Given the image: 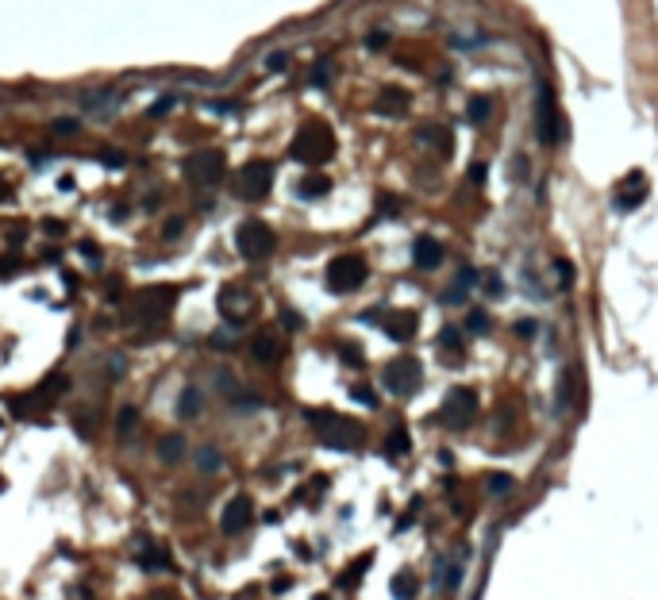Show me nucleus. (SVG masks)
<instances>
[{
    "mask_svg": "<svg viewBox=\"0 0 658 600\" xmlns=\"http://www.w3.org/2000/svg\"><path fill=\"white\" fill-rule=\"evenodd\" d=\"M304 419L316 427L319 443L331 446V450H354V446H362L359 419H347V416H339V412H328V408H312V412H304Z\"/></svg>",
    "mask_w": 658,
    "mask_h": 600,
    "instance_id": "nucleus-1",
    "label": "nucleus"
},
{
    "mask_svg": "<svg viewBox=\"0 0 658 600\" xmlns=\"http://www.w3.org/2000/svg\"><path fill=\"white\" fill-rule=\"evenodd\" d=\"M177 297H181V289L177 285H146V289H139L135 297L127 300V323H155V320H166L170 312H174Z\"/></svg>",
    "mask_w": 658,
    "mask_h": 600,
    "instance_id": "nucleus-2",
    "label": "nucleus"
},
{
    "mask_svg": "<svg viewBox=\"0 0 658 600\" xmlns=\"http://www.w3.org/2000/svg\"><path fill=\"white\" fill-rule=\"evenodd\" d=\"M331 154H335V135L319 119H308L289 143V158H297L300 165H324V162H331Z\"/></svg>",
    "mask_w": 658,
    "mask_h": 600,
    "instance_id": "nucleus-3",
    "label": "nucleus"
},
{
    "mask_svg": "<svg viewBox=\"0 0 658 600\" xmlns=\"http://www.w3.org/2000/svg\"><path fill=\"white\" fill-rule=\"evenodd\" d=\"M181 174H185V181L196 185V189H216V185L223 181V174H227V158H223V150L204 146V150H193V154L181 162Z\"/></svg>",
    "mask_w": 658,
    "mask_h": 600,
    "instance_id": "nucleus-4",
    "label": "nucleus"
},
{
    "mask_svg": "<svg viewBox=\"0 0 658 600\" xmlns=\"http://www.w3.org/2000/svg\"><path fill=\"white\" fill-rule=\"evenodd\" d=\"M235 251H239L247 262H266L273 251H277V235H273L270 223L242 220L239 227H235Z\"/></svg>",
    "mask_w": 658,
    "mask_h": 600,
    "instance_id": "nucleus-5",
    "label": "nucleus"
},
{
    "mask_svg": "<svg viewBox=\"0 0 658 600\" xmlns=\"http://www.w3.org/2000/svg\"><path fill=\"white\" fill-rule=\"evenodd\" d=\"M324 277H328L331 292H354V289L366 285L370 266H366V258H359V254H339V258L328 262V273H324Z\"/></svg>",
    "mask_w": 658,
    "mask_h": 600,
    "instance_id": "nucleus-6",
    "label": "nucleus"
},
{
    "mask_svg": "<svg viewBox=\"0 0 658 600\" xmlns=\"http://www.w3.org/2000/svg\"><path fill=\"white\" fill-rule=\"evenodd\" d=\"M562 131H566V124H562V112L554 104V93L547 85H539L535 89V139L543 146H554L562 139Z\"/></svg>",
    "mask_w": 658,
    "mask_h": 600,
    "instance_id": "nucleus-7",
    "label": "nucleus"
},
{
    "mask_svg": "<svg viewBox=\"0 0 658 600\" xmlns=\"http://www.w3.org/2000/svg\"><path fill=\"white\" fill-rule=\"evenodd\" d=\"M439 419L446 427H455V431H466V427L477 419V393L470 385H458L446 393L443 408H439Z\"/></svg>",
    "mask_w": 658,
    "mask_h": 600,
    "instance_id": "nucleus-8",
    "label": "nucleus"
},
{
    "mask_svg": "<svg viewBox=\"0 0 658 600\" xmlns=\"http://www.w3.org/2000/svg\"><path fill=\"white\" fill-rule=\"evenodd\" d=\"M381 381H385V389L393 393V397H412V393L420 389V381H424V369H420L416 358L400 354V358H393V362L385 366Z\"/></svg>",
    "mask_w": 658,
    "mask_h": 600,
    "instance_id": "nucleus-9",
    "label": "nucleus"
},
{
    "mask_svg": "<svg viewBox=\"0 0 658 600\" xmlns=\"http://www.w3.org/2000/svg\"><path fill=\"white\" fill-rule=\"evenodd\" d=\"M273 189V165L270 162H251L239 174V196L242 200H266Z\"/></svg>",
    "mask_w": 658,
    "mask_h": 600,
    "instance_id": "nucleus-10",
    "label": "nucleus"
},
{
    "mask_svg": "<svg viewBox=\"0 0 658 600\" xmlns=\"http://www.w3.org/2000/svg\"><path fill=\"white\" fill-rule=\"evenodd\" d=\"M216 308H220V316L227 323H242L254 308V297L247 289H239V285H223L220 297H216Z\"/></svg>",
    "mask_w": 658,
    "mask_h": 600,
    "instance_id": "nucleus-11",
    "label": "nucleus"
},
{
    "mask_svg": "<svg viewBox=\"0 0 658 600\" xmlns=\"http://www.w3.org/2000/svg\"><path fill=\"white\" fill-rule=\"evenodd\" d=\"M251 520H254V504H251V496H231V500L223 504V512H220V527H223V535H239Z\"/></svg>",
    "mask_w": 658,
    "mask_h": 600,
    "instance_id": "nucleus-12",
    "label": "nucleus"
},
{
    "mask_svg": "<svg viewBox=\"0 0 658 600\" xmlns=\"http://www.w3.org/2000/svg\"><path fill=\"white\" fill-rule=\"evenodd\" d=\"M643 200H647V177H643V174H631V177H624V185L616 189V196H612V208H616V212H635Z\"/></svg>",
    "mask_w": 658,
    "mask_h": 600,
    "instance_id": "nucleus-13",
    "label": "nucleus"
},
{
    "mask_svg": "<svg viewBox=\"0 0 658 600\" xmlns=\"http://www.w3.org/2000/svg\"><path fill=\"white\" fill-rule=\"evenodd\" d=\"M251 354H254V362H266V366H273V362L285 358V343H281L277 331H258V335L251 339Z\"/></svg>",
    "mask_w": 658,
    "mask_h": 600,
    "instance_id": "nucleus-14",
    "label": "nucleus"
},
{
    "mask_svg": "<svg viewBox=\"0 0 658 600\" xmlns=\"http://www.w3.org/2000/svg\"><path fill=\"white\" fill-rule=\"evenodd\" d=\"M381 327H385V335L393 343H408L412 335H416V327H420V316H416V312H385Z\"/></svg>",
    "mask_w": 658,
    "mask_h": 600,
    "instance_id": "nucleus-15",
    "label": "nucleus"
},
{
    "mask_svg": "<svg viewBox=\"0 0 658 600\" xmlns=\"http://www.w3.org/2000/svg\"><path fill=\"white\" fill-rule=\"evenodd\" d=\"M412 262H416L420 270H439V262H443V242L431 239V235H420L412 242Z\"/></svg>",
    "mask_w": 658,
    "mask_h": 600,
    "instance_id": "nucleus-16",
    "label": "nucleus"
},
{
    "mask_svg": "<svg viewBox=\"0 0 658 600\" xmlns=\"http://www.w3.org/2000/svg\"><path fill=\"white\" fill-rule=\"evenodd\" d=\"M331 193V177L328 174H304L300 177V185H297V196L300 200H319V196H328Z\"/></svg>",
    "mask_w": 658,
    "mask_h": 600,
    "instance_id": "nucleus-17",
    "label": "nucleus"
},
{
    "mask_svg": "<svg viewBox=\"0 0 658 600\" xmlns=\"http://www.w3.org/2000/svg\"><path fill=\"white\" fill-rule=\"evenodd\" d=\"M204 412V397L196 385H185L181 393H177V416L181 419H196Z\"/></svg>",
    "mask_w": 658,
    "mask_h": 600,
    "instance_id": "nucleus-18",
    "label": "nucleus"
},
{
    "mask_svg": "<svg viewBox=\"0 0 658 600\" xmlns=\"http://www.w3.org/2000/svg\"><path fill=\"white\" fill-rule=\"evenodd\" d=\"M405 108H408V93H405V89H397V85L381 89V97H378V112H385V116H400Z\"/></svg>",
    "mask_w": 658,
    "mask_h": 600,
    "instance_id": "nucleus-19",
    "label": "nucleus"
},
{
    "mask_svg": "<svg viewBox=\"0 0 658 600\" xmlns=\"http://www.w3.org/2000/svg\"><path fill=\"white\" fill-rule=\"evenodd\" d=\"M158 458L166 465H177L185 458V435H162L158 439Z\"/></svg>",
    "mask_w": 658,
    "mask_h": 600,
    "instance_id": "nucleus-20",
    "label": "nucleus"
},
{
    "mask_svg": "<svg viewBox=\"0 0 658 600\" xmlns=\"http://www.w3.org/2000/svg\"><path fill=\"white\" fill-rule=\"evenodd\" d=\"M66 389H69V378H66V373H50V378L43 381L39 389H35V400H39V404H50V400L62 397Z\"/></svg>",
    "mask_w": 658,
    "mask_h": 600,
    "instance_id": "nucleus-21",
    "label": "nucleus"
},
{
    "mask_svg": "<svg viewBox=\"0 0 658 600\" xmlns=\"http://www.w3.org/2000/svg\"><path fill=\"white\" fill-rule=\"evenodd\" d=\"M120 100L116 89H97V93H89L85 97V108L89 112H97V116H112V104Z\"/></svg>",
    "mask_w": 658,
    "mask_h": 600,
    "instance_id": "nucleus-22",
    "label": "nucleus"
},
{
    "mask_svg": "<svg viewBox=\"0 0 658 600\" xmlns=\"http://www.w3.org/2000/svg\"><path fill=\"white\" fill-rule=\"evenodd\" d=\"M420 143H427V146H435L439 154H451V131H446V127H424V131H420Z\"/></svg>",
    "mask_w": 658,
    "mask_h": 600,
    "instance_id": "nucleus-23",
    "label": "nucleus"
},
{
    "mask_svg": "<svg viewBox=\"0 0 658 600\" xmlns=\"http://www.w3.org/2000/svg\"><path fill=\"white\" fill-rule=\"evenodd\" d=\"M439 350H443V358L451 354V358H462V335H458V327H443L439 331Z\"/></svg>",
    "mask_w": 658,
    "mask_h": 600,
    "instance_id": "nucleus-24",
    "label": "nucleus"
},
{
    "mask_svg": "<svg viewBox=\"0 0 658 600\" xmlns=\"http://www.w3.org/2000/svg\"><path fill=\"white\" fill-rule=\"evenodd\" d=\"M485 489H489V496L493 500H504V496L516 489V481L508 474H485Z\"/></svg>",
    "mask_w": 658,
    "mask_h": 600,
    "instance_id": "nucleus-25",
    "label": "nucleus"
},
{
    "mask_svg": "<svg viewBox=\"0 0 658 600\" xmlns=\"http://www.w3.org/2000/svg\"><path fill=\"white\" fill-rule=\"evenodd\" d=\"M466 116H470V124H485V119L493 116V97H474L470 100V108H466Z\"/></svg>",
    "mask_w": 658,
    "mask_h": 600,
    "instance_id": "nucleus-26",
    "label": "nucleus"
},
{
    "mask_svg": "<svg viewBox=\"0 0 658 600\" xmlns=\"http://www.w3.org/2000/svg\"><path fill=\"white\" fill-rule=\"evenodd\" d=\"M220 465H223V458L216 446H201V450H196V470H201V474H216Z\"/></svg>",
    "mask_w": 658,
    "mask_h": 600,
    "instance_id": "nucleus-27",
    "label": "nucleus"
},
{
    "mask_svg": "<svg viewBox=\"0 0 658 600\" xmlns=\"http://www.w3.org/2000/svg\"><path fill=\"white\" fill-rule=\"evenodd\" d=\"M370 562H374V554H362V558L354 562V566H347V573L339 577V585H343V589H354V581H359L362 573L370 570Z\"/></svg>",
    "mask_w": 658,
    "mask_h": 600,
    "instance_id": "nucleus-28",
    "label": "nucleus"
},
{
    "mask_svg": "<svg viewBox=\"0 0 658 600\" xmlns=\"http://www.w3.org/2000/svg\"><path fill=\"white\" fill-rule=\"evenodd\" d=\"M489 327H493V320H489V312L474 308L470 316H466V331L470 335H489Z\"/></svg>",
    "mask_w": 658,
    "mask_h": 600,
    "instance_id": "nucleus-29",
    "label": "nucleus"
},
{
    "mask_svg": "<svg viewBox=\"0 0 658 600\" xmlns=\"http://www.w3.org/2000/svg\"><path fill=\"white\" fill-rule=\"evenodd\" d=\"M146 566V570H170V558H166V551L162 546H146L143 551V558H139Z\"/></svg>",
    "mask_w": 658,
    "mask_h": 600,
    "instance_id": "nucleus-30",
    "label": "nucleus"
},
{
    "mask_svg": "<svg viewBox=\"0 0 658 600\" xmlns=\"http://www.w3.org/2000/svg\"><path fill=\"white\" fill-rule=\"evenodd\" d=\"M393 597H397V600H412V597H416V581H412V573H397V577H393Z\"/></svg>",
    "mask_w": 658,
    "mask_h": 600,
    "instance_id": "nucleus-31",
    "label": "nucleus"
},
{
    "mask_svg": "<svg viewBox=\"0 0 658 600\" xmlns=\"http://www.w3.org/2000/svg\"><path fill=\"white\" fill-rule=\"evenodd\" d=\"M405 450H408L405 427H393V431H389V439H385V454H405Z\"/></svg>",
    "mask_w": 658,
    "mask_h": 600,
    "instance_id": "nucleus-32",
    "label": "nucleus"
},
{
    "mask_svg": "<svg viewBox=\"0 0 658 600\" xmlns=\"http://www.w3.org/2000/svg\"><path fill=\"white\" fill-rule=\"evenodd\" d=\"M97 158L108 165V170H124V165H127V154H124V150H112V146H100Z\"/></svg>",
    "mask_w": 658,
    "mask_h": 600,
    "instance_id": "nucleus-33",
    "label": "nucleus"
},
{
    "mask_svg": "<svg viewBox=\"0 0 658 600\" xmlns=\"http://www.w3.org/2000/svg\"><path fill=\"white\" fill-rule=\"evenodd\" d=\"M350 397L359 400L362 408H378V393H374L370 385H354V389H350Z\"/></svg>",
    "mask_w": 658,
    "mask_h": 600,
    "instance_id": "nucleus-34",
    "label": "nucleus"
},
{
    "mask_svg": "<svg viewBox=\"0 0 658 600\" xmlns=\"http://www.w3.org/2000/svg\"><path fill=\"white\" fill-rule=\"evenodd\" d=\"M458 581H462V558H455L451 566H446V573H443V589H458Z\"/></svg>",
    "mask_w": 658,
    "mask_h": 600,
    "instance_id": "nucleus-35",
    "label": "nucleus"
},
{
    "mask_svg": "<svg viewBox=\"0 0 658 600\" xmlns=\"http://www.w3.org/2000/svg\"><path fill=\"white\" fill-rule=\"evenodd\" d=\"M339 358L347 362V366H362V350L354 347V343H339Z\"/></svg>",
    "mask_w": 658,
    "mask_h": 600,
    "instance_id": "nucleus-36",
    "label": "nucleus"
},
{
    "mask_svg": "<svg viewBox=\"0 0 658 600\" xmlns=\"http://www.w3.org/2000/svg\"><path fill=\"white\" fill-rule=\"evenodd\" d=\"M312 89H328V81H331V69H328V62H319L316 69H312Z\"/></svg>",
    "mask_w": 658,
    "mask_h": 600,
    "instance_id": "nucleus-37",
    "label": "nucleus"
},
{
    "mask_svg": "<svg viewBox=\"0 0 658 600\" xmlns=\"http://www.w3.org/2000/svg\"><path fill=\"white\" fill-rule=\"evenodd\" d=\"M135 424H139V412H135V408H124V412L116 416V427H120V431H131Z\"/></svg>",
    "mask_w": 658,
    "mask_h": 600,
    "instance_id": "nucleus-38",
    "label": "nucleus"
},
{
    "mask_svg": "<svg viewBox=\"0 0 658 600\" xmlns=\"http://www.w3.org/2000/svg\"><path fill=\"white\" fill-rule=\"evenodd\" d=\"M78 251L85 254V262H93V266H100V246H97V242H93V239H85V242H81V246H78Z\"/></svg>",
    "mask_w": 658,
    "mask_h": 600,
    "instance_id": "nucleus-39",
    "label": "nucleus"
},
{
    "mask_svg": "<svg viewBox=\"0 0 658 600\" xmlns=\"http://www.w3.org/2000/svg\"><path fill=\"white\" fill-rule=\"evenodd\" d=\"M285 66H289V54H281V50L266 54V69H285Z\"/></svg>",
    "mask_w": 658,
    "mask_h": 600,
    "instance_id": "nucleus-40",
    "label": "nucleus"
},
{
    "mask_svg": "<svg viewBox=\"0 0 658 600\" xmlns=\"http://www.w3.org/2000/svg\"><path fill=\"white\" fill-rule=\"evenodd\" d=\"M378 212H381V216H397V212H400V200H393V196H381V200H378Z\"/></svg>",
    "mask_w": 658,
    "mask_h": 600,
    "instance_id": "nucleus-41",
    "label": "nucleus"
},
{
    "mask_svg": "<svg viewBox=\"0 0 658 600\" xmlns=\"http://www.w3.org/2000/svg\"><path fill=\"white\" fill-rule=\"evenodd\" d=\"M181 231H185V220H177V216H174V220L166 223V231H162V239H170V242H174V239H177V235H181Z\"/></svg>",
    "mask_w": 658,
    "mask_h": 600,
    "instance_id": "nucleus-42",
    "label": "nucleus"
},
{
    "mask_svg": "<svg viewBox=\"0 0 658 600\" xmlns=\"http://www.w3.org/2000/svg\"><path fill=\"white\" fill-rule=\"evenodd\" d=\"M554 270H558V281H562V285H570V281H574V266H570V262H554Z\"/></svg>",
    "mask_w": 658,
    "mask_h": 600,
    "instance_id": "nucleus-43",
    "label": "nucleus"
},
{
    "mask_svg": "<svg viewBox=\"0 0 658 600\" xmlns=\"http://www.w3.org/2000/svg\"><path fill=\"white\" fill-rule=\"evenodd\" d=\"M281 323H285V327H289V331H300V327H304V320H300L297 312H289V308L281 312Z\"/></svg>",
    "mask_w": 658,
    "mask_h": 600,
    "instance_id": "nucleus-44",
    "label": "nucleus"
},
{
    "mask_svg": "<svg viewBox=\"0 0 658 600\" xmlns=\"http://www.w3.org/2000/svg\"><path fill=\"white\" fill-rule=\"evenodd\" d=\"M204 108H208V112H220V116H231V112H235L231 100H208Z\"/></svg>",
    "mask_w": 658,
    "mask_h": 600,
    "instance_id": "nucleus-45",
    "label": "nucleus"
},
{
    "mask_svg": "<svg viewBox=\"0 0 658 600\" xmlns=\"http://www.w3.org/2000/svg\"><path fill=\"white\" fill-rule=\"evenodd\" d=\"M485 292H489V297H501V292H504V285H501V277H497V273H489V277H485Z\"/></svg>",
    "mask_w": 658,
    "mask_h": 600,
    "instance_id": "nucleus-46",
    "label": "nucleus"
},
{
    "mask_svg": "<svg viewBox=\"0 0 658 600\" xmlns=\"http://www.w3.org/2000/svg\"><path fill=\"white\" fill-rule=\"evenodd\" d=\"M170 108H174V97H162V100H155V104H150V116H166Z\"/></svg>",
    "mask_w": 658,
    "mask_h": 600,
    "instance_id": "nucleus-47",
    "label": "nucleus"
},
{
    "mask_svg": "<svg viewBox=\"0 0 658 600\" xmlns=\"http://www.w3.org/2000/svg\"><path fill=\"white\" fill-rule=\"evenodd\" d=\"M20 270V258H0V277H12Z\"/></svg>",
    "mask_w": 658,
    "mask_h": 600,
    "instance_id": "nucleus-48",
    "label": "nucleus"
},
{
    "mask_svg": "<svg viewBox=\"0 0 658 600\" xmlns=\"http://www.w3.org/2000/svg\"><path fill=\"white\" fill-rule=\"evenodd\" d=\"M485 177H489V170H485V162H474V165H470V181H474V185H481Z\"/></svg>",
    "mask_w": 658,
    "mask_h": 600,
    "instance_id": "nucleus-49",
    "label": "nucleus"
},
{
    "mask_svg": "<svg viewBox=\"0 0 658 600\" xmlns=\"http://www.w3.org/2000/svg\"><path fill=\"white\" fill-rule=\"evenodd\" d=\"M43 231H47V235H54V239H58V235H66V223H58V220H47V223H43Z\"/></svg>",
    "mask_w": 658,
    "mask_h": 600,
    "instance_id": "nucleus-50",
    "label": "nucleus"
},
{
    "mask_svg": "<svg viewBox=\"0 0 658 600\" xmlns=\"http://www.w3.org/2000/svg\"><path fill=\"white\" fill-rule=\"evenodd\" d=\"M385 43H389V35H381V31H374V35H370V39H366V47H370V50H381V47H385Z\"/></svg>",
    "mask_w": 658,
    "mask_h": 600,
    "instance_id": "nucleus-51",
    "label": "nucleus"
},
{
    "mask_svg": "<svg viewBox=\"0 0 658 600\" xmlns=\"http://www.w3.org/2000/svg\"><path fill=\"white\" fill-rule=\"evenodd\" d=\"M535 331H539V327H535L532 320H520V323H516V335H523V339H527V335H535Z\"/></svg>",
    "mask_w": 658,
    "mask_h": 600,
    "instance_id": "nucleus-52",
    "label": "nucleus"
},
{
    "mask_svg": "<svg viewBox=\"0 0 658 600\" xmlns=\"http://www.w3.org/2000/svg\"><path fill=\"white\" fill-rule=\"evenodd\" d=\"M146 600H181V597H177V592H170V589H155Z\"/></svg>",
    "mask_w": 658,
    "mask_h": 600,
    "instance_id": "nucleus-53",
    "label": "nucleus"
},
{
    "mask_svg": "<svg viewBox=\"0 0 658 600\" xmlns=\"http://www.w3.org/2000/svg\"><path fill=\"white\" fill-rule=\"evenodd\" d=\"M54 131H58V135H62V131H78V119H58V124H54Z\"/></svg>",
    "mask_w": 658,
    "mask_h": 600,
    "instance_id": "nucleus-54",
    "label": "nucleus"
},
{
    "mask_svg": "<svg viewBox=\"0 0 658 600\" xmlns=\"http://www.w3.org/2000/svg\"><path fill=\"white\" fill-rule=\"evenodd\" d=\"M0 493H4V477H0Z\"/></svg>",
    "mask_w": 658,
    "mask_h": 600,
    "instance_id": "nucleus-55",
    "label": "nucleus"
}]
</instances>
